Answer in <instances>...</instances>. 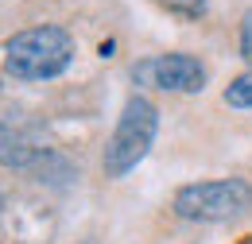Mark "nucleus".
I'll return each mask as SVG.
<instances>
[{"mask_svg":"<svg viewBox=\"0 0 252 244\" xmlns=\"http://www.w3.org/2000/svg\"><path fill=\"white\" fill-rule=\"evenodd\" d=\"M74 62V35L59 24L28 28L8 39L4 47V66L20 82H47L59 78L66 66Z\"/></svg>","mask_w":252,"mask_h":244,"instance_id":"f257e3e1","label":"nucleus"},{"mask_svg":"<svg viewBox=\"0 0 252 244\" xmlns=\"http://www.w3.org/2000/svg\"><path fill=\"white\" fill-rule=\"evenodd\" d=\"M156 132H159V109L148 97L132 93L125 101V109H121V117H117V128H113L109 144H105V159H101L105 175L109 179H125L128 171L152 152Z\"/></svg>","mask_w":252,"mask_h":244,"instance_id":"f03ea898","label":"nucleus"},{"mask_svg":"<svg viewBox=\"0 0 252 244\" xmlns=\"http://www.w3.org/2000/svg\"><path fill=\"white\" fill-rule=\"evenodd\" d=\"M252 210V186L245 179H210V183L179 186L175 194V214L183 221H233Z\"/></svg>","mask_w":252,"mask_h":244,"instance_id":"7ed1b4c3","label":"nucleus"},{"mask_svg":"<svg viewBox=\"0 0 252 244\" xmlns=\"http://www.w3.org/2000/svg\"><path fill=\"white\" fill-rule=\"evenodd\" d=\"M132 78L144 82V86H156V90H171V93H198L206 82V70L202 62L190 59V55H156V59H144L132 66Z\"/></svg>","mask_w":252,"mask_h":244,"instance_id":"20e7f679","label":"nucleus"},{"mask_svg":"<svg viewBox=\"0 0 252 244\" xmlns=\"http://www.w3.org/2000/svg\"><path fill=\"white\" fill-rule=\"evenodd\" d=\"M43 159V148H35V140L12 124L8 117H0V167H16V171H32Z\"/></svg>","mask_w":252,"mask_h":244,"instance_id":"39448f33","label":"nucleus"},{"mask_svg":"<svg viewBox=\"0 0 252 244\" xmlns=\"http://www.w3.org/2000/svg\"><path fill=\"white\" fill-rule=\"evenodd\" d=\"M225 105H233V109H252V66L229 82V90H225Z\"/></svg>","mask_w":252,"mask_h":244,"instance_id":"423d86ee","label":"nucleus"},{"mask_svg":"<svg viewBox=\"0 0 252 244\" xmlns=\"http://www.w3.org/2000/svg\"><path fill=\"white\" fill-rule=\"evenodd\" d=\"M241 55H245L249 66H252V8L245 12V20H241Z\"/></svg>","mask_w":252,"mask_h":244,"instance_id":"0eeeda50","label":"nucleus"},{"mask_svg":"<svg viewBox=\"0 0 252 244\" xmlns=\"http://www.w3.org/2000/svg\"><path fill=\"white\" fill-rule=\"evenodd\" d=\"M167 8H175V12H183V16H202L206 12V0H163Z\"/></svg>","mask_w":252,"mask_h":244,"instance_id":"6e6552de","label":"nucleus"},{"mask_svg":"<svg viewBox=\"0 0 252 244\" xmlns=\"http://www.w3.org/2000/svg\"><path fill=\"white\" fill-rule=\"evenodd\" d=\"M241 244H252V237H245V241H241Z\"/></svg>","mask_w":252,"mask_h":244,"instance_id":"1a4fd4ad","label":"nucleus"},{"mask_svg":"<svg viewBox=\"0 0 252 244\" xmlns=\"http://www.w3.org/2000/svg\"><path fill=\"white\" fill-rule=\"evenodd\" d=\"M82 244H97V241H82Z\"/></svg>","mask_w":252,"mask_h":244,"instance_id":"9d476101","label":"nucleus"}]
</instances>
